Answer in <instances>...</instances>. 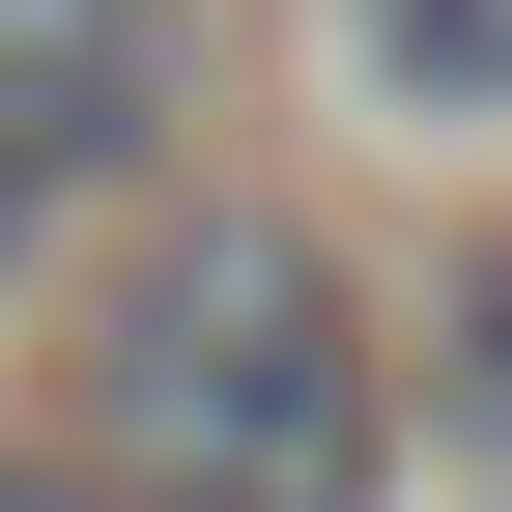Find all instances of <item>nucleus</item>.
Wrapping results in <instances>:
<instances>
[{
	"label": "nucleus",
	"mask_w": 512,
	"mask_h": 512,
	"mask_svg": "<svg viewBox=\"0 0 512 512\" xmlns=\"http://www.w3.org/2000/svg\"><path fill=\"white\" fill-rule=\"evenodd\" d=\"M57 456L114 512H399V285H370L313 200L200 171V200L114 228Z\"/></svg>",
	"instance_id": "f257e3e1"
},
{
	"label": "nucleus",
	"mask_w": 512,
	"mask_h": 512,
	"mask_svg": "<svg viewBox=\"0 0 512 512\" xmlns=\"http://www.w3.org/2000/svg\"><path fill=\"white\" fill-rule=\"evenodd\" d=\"M200 143V0H0V285H57L86 200Z\"/></svg>",
	"instance_id": "f03ea898"
},
{
	"label": "nucleus",
	"mask_w": 512,
	"mask_h": 512,
	"mask_svg": "<svg viewBox=\"0 0 512 512\" xmlns=\"http://www.w3.org/2000/svg\"><path fill=\"white\" fill-rule=\"evenodd\" d=\"M399 484H456V512H512V200L399 285Z\"/></svg>",
	"instance_id": "7ed1b4c3"
},
{
	"label": "nucleus",
	"mask_w": 512,
	"mask_h": 512,
	"mask_svg": "<svg viewBox=\"0 0 512 512\" xmlns=\"http://www.w3.org/2000/svg\"><path fill=\"white\" fill-rule=\"evenodd\" d=\"M342 86L399 143H512V0H342Z\"/></svg>",
	"instance_id": "20e7f679"
},
{
	"label": "nucleus",
	"mask_w": 512,
	"mask_h": 512,
	"mask_svg": "<svg viewBox=\"0 0 512 512\" xmlns=\"http://www.w3.org/2000/svg\"><path fill=\"white\" fill-rule=\"evenodd\" d=\"M0 512H114V484H86V456H57V427H0Z\"/></svg>",
	"instance_id": "39448f33"
}]
</instances>
